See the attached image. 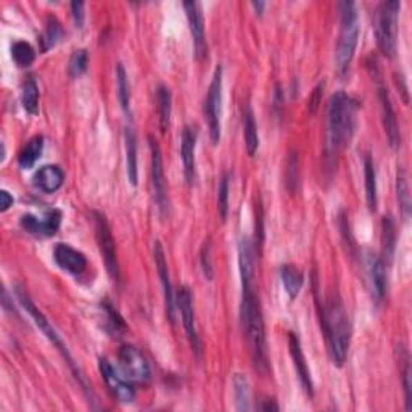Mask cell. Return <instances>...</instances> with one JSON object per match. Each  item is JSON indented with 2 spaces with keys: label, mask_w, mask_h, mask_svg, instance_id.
Listing matches in <instances>:
<instances>
[{
  "label": "cell",
  "mask_w": 412,
  "mask_h": 412,
  "mask_svg": "<svg viewBox=\"0 0 412 412\" xmlns=\"http://www.w3.org/2000/svg\"><path fill=\"white\" fill-rule=\"evenodd\" d=\"M232 385H234V396H235V403H237V409L238 411L252 409V406H250V388H248L247 377L237 372V374L234 375Z\"/></svg>",
  "instance_id": "obj_30"
},
{
  "label": "cell",
  "mask_w": 412,
  "mask_h": 412,
  "mask_svg": "<svg viewBox=\"0 0 412 412\" xmlns=\"http://www.w3.org/2000/svg\"><path fill=\"white\" fill-rule=\"evenodd\" d=\"M178 305L180 309V316H182L184 328L187 332V337L192 345V350L200 356V338L197 332V326H195V312H194V301L192 293L187 287H182L178 293Z\"/></svg>",
  "instance_id": "obj_14"
},
{
  "label": "cell",
  "mask_w": 412,
  "mask_h": 412,
  "mask_svg": "<svg viewBox=\"0 0 412 412\" xmlns=\"http://www.w3.org/2000/svg\"><path fill=\"white\" fill-rule=\"evenodd\" d=\"M153 258H155V266H156V269H158V276H160V281H161V287H163L166 314H168L171 324H174V321H176L174 292H173V285H171L168 261H166L163 245H161L160 242H155L153 243Z\"/></svg>",
  "instance_id": "obj_12"
},
{
  "label": "cell",
  "mask_w": 412,
  "mask_h": 412,
  "mask_svg": "<svg viewBox=\"0 0 412 412\" xmlns=\"http://www.w3.org/2000/svg\"><path fill=\"white\" fill-rule=\"evenodd\" d=\"M44 149V137L36 135L24 145V149L18 155V165L21 169H31L37 160L41 158Z\"/></svg>",
  "instance_id": "obj_24"
},
{
  "label": "cell",
  "mask_w": 412,
  "mask_h": 412,
  "mask_svg": "<svg viewBox=\"0 0 412 412\" xmlns=\"http://www.w3.org/2000/svg\"><path fill=\"white\" fill-rule=\"evenodd\" d=\"M158 108H160V127L166 132L171 122V110H173V95L169 87L161 84L158 87Z\"/></svg>",
  "instance_id": "obj_29"
},
{
  "label": "cell",
  "mask_w": 412,
  "mask_h": 412,
  "mask_svg": "<svg viewBox=\"0 0 412 412\" xmlns=\"http://www.w3.org/2000/svg\"><path fill=\"white\" fill-rule=\"evenodd\" d=\"M84 2H71V13H73V19H75L76 26L82 28L84 26V19H86V13H84Z\"/></svg>",
  "instance_id": "obj_39"
},
{
  "label": "cell",
  "mask_w": 412,
  "mask_h": 412,
  "mask_svg": "<svg viewBox=\"0 0 412 412\" xmlns=\"http://www.w3.org/2000/svg\"><path fill=\"white\" fill-rule=\"evenodd\" d=\"M99 369L108 390H110V393L113 395V398L121 401V403H131V401L134 400V386L131 385L129 379H127L124 374L121 375L120 372L115 369V366H113L110 361L105 359V357H100Z\"/></svg>",
  "instance_id": "obj_10"
},
{
  "label": "cell",
  "mask_w": 412,
  "mask_h": 412,
  "mask_svg": "<svg viewBox=\"0 0 412 412\" xmlns=\"http://www.w3.org/2000/svg\"><path fill=\"white\" fill-rule=\"evenodd\" d=\"M195 145H197V134L192 127L185 126L180 135V158L184 166V178L189 185L195 184L197 179V168H195Z\"/></svg>",
  "instance_id": "obj_16"
},
{
  "label": "cell",
  "mask_w": 412,
  "mask_h": 412,
  "mask_svg": "<svg viewBox=\"0 0 412 412\" xmlns=\"http://www.w3.org/2000/svg\"><path fill=\"white\" fill-rule=\"evenodd\" d=\"M12 57L19 68H28L29 65H32L34 58H36V52H34L31 44L18 41L12 46Z\"/></svg>",
  "instance_id": "obj_32"
},
{
  "label": "cell",
  "mask_w": 412,
  "mask_h": 412,
  "mask_svg": "<svg viewBox=\"0 0 412 412\" xmlns=\"http://www.w3.org/2000/svg\"><path fill=\"white\" fill-rule=\"evenodd\" d=\"M53 258L58 266L62 269H65L66 272L70 274H77L84 272L87 268V258L84 253H81L79 250L70 247L66 243H58L55 250H53Z\"/></svg>",
  "instance_id": "obj_17"
},
{
  "label": "cell",
  "mask_w": 412,
  "mask_h": 412,
  "mask_svg": "<svg viewBox=\"0 0 412 412\" xmlns=\"http://www.w3.org/2000/svg\"><path fill=\"white\" fill-rule=\"evenodd\" d=\"M63 36V29H62V24L58 23L57 18L50 17L47 19L46 23V28H44V31L41 36H39V44H41V52L46 53L50 50L52 47H55V44L60 41Z\"/></svg>",
  "instance_id": "obj_27"
},
{
  "label": "cell",
  "mask_w": 412,
  "mask_h": 412,
  "mask_svg": "<svg viewBox=\"0 0 412 412\" xmlns=\"http://www.w3.org/2000/svg\"><path fill=\"white\" fill-rule=\"evenodd\" d=\"M243 139H245V149H247V153L250 156H253L258 150L259 137H258V126H256V120H254V113L248 103L243 106Z\"/></svg>",
  "instance_id": "obj_21"
},
{
  "label": "cell",
  "mask_w": 412,
  "mask_h": 412,
  "mask_svg": "<svg viewBox=\"0 0 412 412\" xmlns=\"http://www.w3.org/2000/svg\"><path fill=\"white\" fill-rule=\"evenodd\" d=\"M367 271H369L372 297L379 305L384 300L386 290V266L384 259L377 256L375 253H369V256H367Z\"/></svg>",
  "instance_id": "obj_18"
},
{
  "label": "cell",
  "mask_w": 412,
  "mask_h": 412,
  "mask_svg": "<svg viewBox=\"0 0 412 412\" xmlns=\"http://www.w3.org/2000/svg\"><path fill=\"white\" fill-rule=\"evenodd\" d=\"M229 173H225L223 178H221L219 189H218V209H219V218L225 221L227 218V209H229Z\"/></svg>",
  "instance_id": "obj_37"
},
{
  "label": "cell",
  "mask_w": 412,
  "mask_h": 412,
  "mask_svg": "<svg viewBox=\"0 0 412 412\" xmlns=\"http://www.w3.org/2000/svg\"><path fill=\"white\" fill-rule=\"evenodd\" d=\"M259 409H263V411H277L279 409V406L277 404H274L271 400H266V404H261V406H258Z\"/></svg>",
  "instance_id": "obj_42"
},
{
  "label": "cell",
  "mask_w": 412,
  "mask_h": 412,
  "mask_svg": "<svg viewBox=\"0 0 412 412\" xmlns=\"http://www.w3.org/2000/svg\"><path fill=\"white\" fill-rule=\"evenodd\" d=\"M341 28L340 37L337 46V70L338 73H345L355 57L357 39H359V18H357L356 5L351 2H343L341 5Z\"/></svg>",
  "instance_id": "obj_4"
},
{
  "label": "cell",
  "mask_w": 412,
  "mask_h": 412,
  "mask_svg": "<svg viewBox=\"0 0 412 412\" xmlns=\"http://www.w3.org/2000/svg\"><path fill=\"white\" fill-rule=\"evenodd\" d=\"M60 223L62 211H48L42 219H39V235H53L58 230V227H60Z\"/></svg>",
  "instance_id": "obj_36"
},
{
  "label": "cell",
  "mask_w": 412,
  "mask_h": 412,
  "mask_svg": "<svg viewBox=\"0 0 412 412\" xmlns=\"http://www.w3.org/2000/svg\"><path fill=\"white\" fill-rule=\"evenodd\" d=\"M184 8H185V13H187L190 32H192L195 55L202 60V58L206 57V53H208L206 52L208 50V46H206L205 19H203L202 5H200L198 2H185Z\"/></svg>",
  "instance_id": "obj_13"
},
{
  "label": "cell",
  "mask_w": 412,
  "mask_h": 412,
  "mask_svg": "<svg viewBox=\"0 0 412 412\" xmlns=\"http://www.w3.org/2000/svg\"><path fill=\"white\" fill-rule=\"evenodd\" d=\"M116 86H118V97H120L122 110L127 113L129 111L131 91H129V79H127L126 70L121 63H118L116 66Z\"/></svg>",
  "instance_id": "obj_33"
},
{
  "label": "cell",
  "mask_w": 412,
  "mask_h": 412,
  "mask_svg": "<svg viewBox=\"0 0 412 412\" xmlns=\"http://www.w3.org/2000/svg\"><path fill=\"white\" fill-rule=\"evenodd\" d=\"M87 62H89V55L84 48L73 52L70 62H68V75L71 77H79L87 70Z\"/></svg>",
  "instance_id": "obj_35"
},
{
  "label": "cell",
  "mask_w": 412,
  "mask_h": 412,
  "mask_svg": "<svg viewBox=\"0 0 412 412\" xmlns=\"http://www.w3.org/2000/svg\"><path fill=\"white\" fill-rule=\"evenodd\" d=\"M92 216H94L97 242H99V248H100V253L103 256V261H105L106 271H108V274H110V277L113 279V281H115L116 283H120V281H121L120 264H118L116 245H115V240H113L110 224H108L105 214L99 213V211H94Z\"/></svg>",
  "instance_id": "obj_8"
},
{
  "label": "cell",
  "mask_w": 412,
  "mask_h": 412,
  "mask_svg": "<svg viewBox=\"0 0 412 412\" xmlns=\"http://www.w3.org/2000/svg\"><path fill=\"white\" fill-rule=\"evenodd\" d=\"M400 8L401 2L391 0V2H384L380 5L379 15H377V44L386 58H393L396 52Z\"/></svg>",
  "instance_id": "obj_6"
},
{
  "label": "cell",
  "mask_w": 412,
  "mask_h": 412,
  "mask_svg": "<svg viewBox=\"0 0 412 412\" xmlns=\"http://www.w3.org/2000/svg\"><path fill=\"white\" fill-rule=\"evenodd\" d=\"M21 103L23 108L29 115H36L39 106V86L32 76H29L23 84L21 92Z\"/></svg>",
  "instance_id": "obj_28"
},
{
  "label": "cell",
  "mask_w": 412,
  "mask_h": 412,
  "mask_svg": "<svg viewBox=\"0 0 412 412\" xmlns=\"http://www.w3.org/2000/svg\"><path fill=\"white\" fill-rule=\"evenodd\" d=\"M202 268L205 276L208 279H213V264H211V245L209 242H205L203 248H202Z\"/></svg>",
  "instance_id": "obj_38"
},
{
  "label": "cell",
  "mask_w": 412,
  "mask_h": 412,
  "mask_svg": "<svg viewBox=\"0 0 412 412\" xmlns=\"http://www.w3.org/2000/svg\"><path fill=\"white\" fill-rule=\"evenodd\" d=\"M221 111H223V68L218 66L213 75V79H211L205 103L209 137L214 145H218L221 140Z\"/></svg>",
  "instance_id": "obj_7"
},
{
  "label": "cell",
  "mask_w": 412,
  "mask_h": 412,
  "mask_svg": "<svg viewBox=\"0 0 412 412\" xmlns=\"http://www.w3.org/2000/svg\"><path fill=\"white\" fill-rule=\"evenodd\" d=\"M17 295H18V300H19V303H21V306L24 308V311H26L29 316L32 317V321L36 322V326L41 328V330L44 332V335H46L48 340H50L53 345H55L58 350H60V353L63 355V357H65L66 359V362H68V366L71 367V371H73V374H75V377H76V380L79 382L81 384V388L86 391V395L87 396H91L92 395V388H91V385L87 384V380H86V377L82 375V372L79 371V367H76V364H75V361H73V357H71V355H70V351H68V348H66V345L65 343H63V340L60 338V335H58L57 333V330L55 328L52 327V324L48 322V319L44 316V314L39 311L37 309V306L34 305V303L29 300V297L26 295V293H24L21 288H18L17 290Z\"/></svg>",
  "instance_id": "obj_5"
},
{
  "label": "cell",
  "mask_w": 412,
  "mask_h": 412,
  "mask_svg": "<svg viewBox=\"0 0 412 412\" xmlns=\"http://www.w3.org/2000/svg\"><path fill=\"white\" fill-rule=\"evenodd\" d=\"M379 100L382 106V120H384V127L386 132V137H388L390 145L393 149H398L401 145V132H400V124L398 120H396L393 105H391L390 95L382 82H379Z\"/></svg>",
  "instance_id": "obj_15"
},
{
  "label": "cell",
  "mask_w": 412,
  "mask_h": 412,
  "mask_svg": "<svg viewBox=\"0 0 412 412\" xmlns=\"http://www.w3.org/2000/svg\"><path fill=\"white\" fill-rule=\"evenodd\" d=\"M281 279L287 295L290 297L292 300H295V298L300 295L303 283H305L303 272L297 266H293V264H285V266L281 268Z\"/></svg>",
  "instance_id": "obj_22"
},
{
  "label": "cell",
  "mask_w": 412,
  "mask_h": 412,
  "mask_svg": "<svg viewBox=\"0 0 412 412\" xmlns=\"http://www.w3.org/2000/svg\"><path fill=\"white\" fill-rule=\"evenodd\" d=\"M356 102L346 92H337L332 95L327 113V135L326 150L327 155L333 158L338 151L350 144L355 132Z\"/></svg>",
  "instance_id": "obj_3"
},
{
  "label": "cell",
  "mask_w": 412,
  "mask_h": 412,
  "mask_svg": "<svg viewBox=\"0 0 412 412\" xmlns=\"http://www.w3.org/2000/svg\"><path fill=\"white\" fill-rule=\"evenodd\" d=\"M252 5H253V8L256 10L258 15H261L263 13V8L266 7V3H264V2H253Z\"/></svg>",
  "instance_id": "obj_43"
},
{
  "label": "cell",
  "mask_w": 412,
  "mask_h": 412,
  "mask_svg": "<svg viewBox=\"0 0 412 412\" xmlns=\"http://www.w3.org/2000/svg\"><path fill=\"white\" fill-rule=\"evenodd\" d=\"M12 205H13V197L7 192V190H2V192H0V211H7Z\"/></svg>",
  "instance_id": "obj_41"
},
{
  "label": "cell",
  "mask_w": 412,
  "mask_h": 412,
  "mask_svg": "<svg viewBox=\"0 0 412 412\" xmlns=\"http://www.w3.org/2000/svg\"><path fill=\"white\" fill-rule=\"evenodd\" d=\"M395 245H396V229L395 223L390 216H385L384 221H382V248H384V263L390 264L391 259H393L395 253Z\"/></svg>",
  "instance_id": "obj_25"
},
{
  "label": "cell",
  "mask_w": 412,
  "mask_h": 412,
  "mask_svg": "<svg viewBox=\"0 0 412 412\" xmlns=\"http://www.w3.org/2000/svg\"><path fill=\"white\" fill-rule=\"evenodd\" d=\"M240 276H242V308H240V321H242L243 335L247 337L250 355L253 366L259 372L268 369L266 357V333H264V321L261 305H259L256 290L253 287V261L252 250L248 240L240 242L238 247Z\"/></svg>",
  "instance_id": "obj_1"
},
{
  "label": "cell",
  "mask_w": 412,
  "mask_h": 412,
  "mask_svg": "<svg viewBox=\"0 0 412 412\" xmlns=\"http://www.w3.org/2000/svg\"><path fill=\"white\" fill-rule=\"evenodd\" d=\"M150 153H151V184H153L155 202L158 205L161 213H166L169 208L168 190H166L165 171H163V158H161V150L158 142L153 137H149Z\"/></svg>",
  "instance_id": "obj_11"
},
{
  "label": "cell",
  "mask_w": 412,
  "mask_h": 412,
  "mask_svg": "<svg viewBox=\"0 0 412 412\" xmlns=\"http://www.w3.org/2000/svg\"><path fill=\"white\" fill-rule=\"evenodd\" d=\"M63 182H65V173H63L62 168H58L55 165L42 166L36 173V176H34V184H36V187H39L46 194L57 192L63 185Z\"/></svg>",
  "instance_id": "obj_20"
},
{
  "label": "cell",
  "mask_w": 412,
  "mask_h": 412,
  "mask_svg": "<svg viewBox=\"0 0 412 412\" xmlns=\"http://www.w3.org/2000/svg\"><path fill=\"white\" fill-rule=\"evenodd\" d=\"M319 311H321V324L333 364L343 366L351 343V322L345 305L335 293L328 297L327 303Z\"/></svg>",
  "instance_id": "obj_2"
},
{
  "label": "cell",
  "mask_w": 412,
  "mask_h": 412,
  "mask_svg": "<svg viewBox=\"0 0 412 412\" xmlns=\"http://www.w3.org/2000/svg\"><path fill=\"white\" fill-rule=\"evenodd\" d=\"M364 179H366V202L371 211L377 209V173L371 155L364 158Z\"/></svg>",
  "instance_id": "obj_26"
},
{
  "label": "cell",
  "mask_w": 412,
  "mask_h": 412,
  "mask_svg": "<svg viewBox=\"0 0 412 412\" xmlns=\"http://www.w3.org/2000/svg\"><path fill=\"white\" fill-rule=\"evenodd\" d=\"M403 355L400 356L403 367H401V379H403L404 386V401H406V411H412V371H411V357L409 353L401 348Z\"/></svg>",
  "instance_id": "obj_31"
},
{
  "label": "cell",
  "mask_w": 412,
  "mask_h": 412,
  "mask_svg": "<svg viewBox=\"0 0 412 412\" xmlns=\"http://www.w3.org/2000/svg\"><path fill=\"white\" fill-rule=\"evenodd\" d=\"M120 357V364L124 374L131 382L135 384H149L150 382V366L142 351L134 345H122L118 353Z\"/></svg>",
  "instance_id": "obj_9"
},
{
  "label": "cell",
  "mask_w": 412,
  "mask_h": 412,
  "mask_svg": "<svg viewBox=\"0 0 412 412\" xmlns=\"http://www.w3.org/2000/svg\"><path fill=\"white\" fill-rule=\"evenodd\" d=\"M396 190H398V202H400L401 209H403L404 219H408L409 213H411V194H409L408 176H406L404 169L398 171V182H396Z\"/></svg>",
  "instance_id": "obj_34"
},
{
  "label": "cell",
  "mask_w": 412,
  "mask_h": 412,
  "mask_svg": "<svg viewBox=\"0 0 412 412\" xmlns=\"http://www.w3.org/2000/svg\"><path fill=\"white\" fill-rule=\"evenodd\" d=\"M288 348H290V355L293 359V366H295V369H297L298 379H300L303 388H305L306 393L312 398L314 386H312L311 372H309L305 355H303V350H301L300 338H298L297 333H290V335H288Z\"/></svg>",
  "instance_id": "obj_19"
},
{
  "label": "cell",
  "mask_w": 412,
  "mask_h": 412,
  "mask_svg": "<svg viewBox=\"0 0 412 412\" xmlns=\"http://www.w3.org/2000/svg\"><path fill=\"white\" fill-rule=\"evenodd\" d=\"M322 89H324V84H319L316 89H314L311 99H309V113H316L317 106H319V102H321V94H322Z\"/></svg>",
  "instance_id": "obj_40"
},
{
  "label": "cell",
  "mask_w": 412,
  "mask_h": 412,
  "mask_svg": "<svg viewBox=\"0 0 412 412\" xmlns=\"http://www.w3.org/2000/svg\"><path fill=\"white\" fill-rule=\"evenodd\" d=\"M126 142V166H127V179L132 185H137V139L132 126H127L124 131Z\"/></svg>",
  "instance_id": "obj_23"
}]
</instances>
